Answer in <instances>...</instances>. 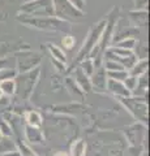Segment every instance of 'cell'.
<instances>
[{
    "mask_svg": "<svg viewBox=\"0 0 150 156\" xmlns=\"http://www.w3.org/2000/svg\"><path fill=\"white\" fill-rule=\"evenodd\" d=\"M148 95L146 96H134L130 95L127 98H119L120 103L129 111L134 119L140 120L142 124L148 122Z\"/></svg>",
    "mask_w": 150,
    "mask_h": 156,
    "instance_id": "obj_1",
    "label": "cell"
},
{
    "mask_svg": "<svg viewBox=\"0 0 150 156\" xmlns=\"http://www.w3.org/2000/svg\"><path fill=\"white\" fill-rule=\"evenodd\" d=\"M38 77H39V69L38 68L29 72L17 73V76L14 77V83H16V91L14 92H17L20 98L27 99L33 90H34Z\"/></svg>",
    "mask_w": 150,
    "mask_h": 156,
    "instance_id": "obj_2",
    "label": "cell"
},
{
    "mask_svg": "<svg viewBox=\"0 0 150 156\" xmlns=\"http://www.w3.org/2000/svg\"><path fill=\"white\" fill-rule=\"evenodd\" d=\"M22 12L34 14L33 17H51L54 16V5L51 0H35L21 8Z\"/></svg>",
    "mask_w": 150,
    "mask_h": 156,
    "instance_id": "obj_3",
    "label": "cell"
},
{
    "mask_svg": "<svg viewBox=\"0 0 150 156\" xmlns=\"http://www.w3.org/2000/svg\"><path fill=\"white\" fill-rule=\"evenodd\" d=\"M104 25H106V22L102 21V22H99L98 25H95V27L91 29V31H90L89 37H88V41H86V43H84V47L81 48V51H80V53H79V56H77V60H76L77 62H80V61L84 60V58L90 53V51L95 47L97 42H98L99 39H101L99 35L102 34Z\"/></svg>",
    "mask_w": 150,
    "mask_h": 156,
    "instance_id": "obj_4",
    "label": "cell"
},
{
    "mask_svg": "<svg viewBox=\"0 0 150 156\" xmlns=\"http://www.w3.org/2000/svg\"><path fill=\"white\" fill-rule=\"evenodd\" d=\"M16 56H17V73H24V72L35 69L41 62V57L37 53L21 52V53H17Z\"/></svg>",
    "mask_w": 150,
    "mask_h": 156,
    "instance_id": "obj_5",
    "label": "cell"
},
{
    "mask_svg": "<svg viewBox=\"0 0 150 156\" xmlns=\"http://www.w3.org/2000/svg\"><path fill=\"white\" fill-rule=\"evenodd\" d=\"M22 22L31 25L38 29H43V30H61L64 29L63 26H65V22L63 21H57V20H52L48 17H33L31 20H25V18H20Z\"/></svg>",
    "mask_w": 150,
    "mask_h": 156,
    "instance_id": "obj_6",
    "label": "cell"
},
{
    "mask_svg": "<svg viewBox=\"0 0 150 156\" xmlns=\"http://www.w3.org/2000/svg\"><path fill=\"white\" fill-rule=\"evenodd\" d=\"M125 136L130 146H142L145 136H146V129L145 124H134L125 129Z\"/></svg>",
    "mask_w": 150,
    "mask_h": 156,
    "instance_id": "obj_7",
    "label": "cell"
},
{
    "mask_svg": "<svg viewBox=\"0 0 150 156\" xmlns=\"http://www.w3.org/2000/svg\"><path fill=\"white\" fill-rule=\"evenodd\" d=\"M54 12H56V14L59 17L63 18H77L81 17L82 13L77 9L75 5H72L71 3H68L67 0H54Z\"/></svg>",
    "mask_w": 150,
    "mask_h": 156,
    "instance_id": "obj_8",
    "label": "cell"
},
{
    "mask_svg": "<svg viewBox=\"0 0 150 156\" xmlns=\"http://www.w3.org/2000/svg\"><path fill=\"white\" fill-rule=\"evenodd\" d=\"M91 87H94L97 91H106V85H107V76L102 66H97L93 74L90 76Z\"/></svg>",
    "mask_w": 150,
    "mask_h": 156,
    "instance_id": "obj_9",
    "label": "cell"
},
{
    "mask_svg": "<svg viewBox=\"0 0 150 156\" xmlns=\"http://www.w3.org/2000/svg\"><path fill=\"white\" fill-rule=\"evenodd\" d=\"M106 90L111 91L115 96H118V98H127V96L132 95V92L124 86V83L122 81H115V80H110V78L107 80Z\"/></svg>",
    "mask_w": 150,
    "mask_h": 156,
    "instance_id": "obj_10",
    "label": "cell"
},
{
    "mask_svg": "<svg viewBox=\"0 0 150 156\" xmlns=\"http://www.w3.org/2000/svg\"><path fill=\"white\" fill-rule=\"evenodd\" d=\"M25 136L30 143H42L43 142V133L41 128H34V126L26 125L25 126Z\"/></svg>",
    "mask_w": 150,
    "mask_h": 156,
    "instance_id": "obj_11",
    "label": "cell"
},
{
    "mask_svg": "<svg viewBox=\"0 0 150 156\" xmlns=\"http://www.w3.org/2000/svg\"><path fill=\"white\" fill-rule=\"evenodd\" d=\"M75 82L79 85L80 89L84 92H88L91 90V83H90V78L81 70V68H77L76 70V80Z\"/></svg>",
    "mask_w": 150,
    "mask_h": 156,
    "instance_id": "obj_12",
    "label": "cell"
},
{
    "mask_svg": "<svg viewBox=\"0 0 150 156\" xmlns=\"http://www.w3.org/2000/svg\"><path fill=\"white\" fill-rule=\"evenodd\" d=\"M16 148H17V146L11 139V136L3 135L2 138H0V155L5 154V152H9V151H13Z\"/></svg>",
    "mask_w": 150,
    "mask_h": 156,
    "instance_id": "obj_13",
    "label": "cell"
},
{
    "mask_svg": "<svg viewBox=\"0 0 150 156\" xmlns=\"http://www.w3.org/2000/svg\"><path fill=\"white\" fill-rule=\"evenodd\" d=\"M130 74L132 76H141L144 74V73H146L148 72V60L146 58H142V60H137L136 61V64H134L132 68H130Z\"/></svg>",
    "mask_w": 150,
    "mask_h": 156,
    "instance_id": "obj_14",
    "label": "cell"
},
{
    "mask_svg": "<svg viewBox=\"0 0 150 156\" xmlns=\"http://www.w3.org/2000/svg\"><path fill=\"white\" fill-rule=\"evenodd\" d=\"M25 120H26L27 125L34 126V128H41V126H42V117L35 111L27 112V113L25 115Z\"/></svg>",
    "mask_w": 150,
    "mask_h": 156,
    "instance_id": "obj_15",
    "label": "cell"
},
{
    "mask_svg": "<svg viewBox=\"0 0 150 156\" xmlns=\"http://www.w3.org/2000/svg\"><path fill=\"white\" fill-rule=\"evenodd\" d=\"M86 155V143L82 139H79L72 144L71 156H85Z\"/></svg>",
    "mask_w": 150,
    "mask_h": 156,
    "instance_id": "obj_16",
    "label": "cell"
},
{
    "mask_svg": "<svg viewBox=\"0 0 150 156\" xmlns=\"http://www.w3.org/2000/svg\"><path fill=\"white\" fill-rule=\"evenodd\" d=\"M67 87H68V91L71 92V95L75 96V99L82 100V98H84V91L80 89L79 85H77L73 80H68V81H67Z\"/></svg>",
    "mask_w": 150,
    "mask_h": 156,
    "instance_id": "obj_17",
    "label": "cell"
},
{
    "mask_svg": "<svg viewBox=\"0 0 150 156\" xmlns=\"http://www.w3.org/2000/svg\"><path fill=\"white\" fill-rule=\"evenodd\" d=\"M0 91H2V94H5V95L14 94V91H16V83H14V80L0 81Z\"/></svg>",
    "mask_w": 150,
    "mask_h": 156,
    "instance_id": "obj_18",
    "label": "cell"
},
{
    "mask_svg": "<svg viewBox=\"0 0 150 156\" xmlns=\"http://www.w3.org/2000/svg\"><path fill=\"white\" fill-rule=\"evenodd\" d=\"M48 50H50L52 57L56 58V60H59V61H61V62H64V64H65V60H67V58H65V55H64V52H63L59 47H56V46H54V44H48Z\"/></svg>",
    "mask_w": 150,
    "mask_h": 156,
    "instance_id": "obj_19",
    "label": "cell"
},
{
    "mask_svg": "<svg viewBox=\"0 0 150 156\" xmlns=\"http://www.w3.org/2000/svg\"><path fill=\"white\" fill-rule=\"evenodd\" d=\"M80 68H81V70L85 73L86 76H88L89 78H90V76L93 74V72H94V62H93V60L91 58H88V60H84L81 62V65H80Z\"/></svg>",
    "mask_w": 150,
    "mask_h": 156,
    "instance_id": "obj_20",
    "label": "cell"
},
{
    "mask_svg": "<svg viewBox=\"0 0 150 156\" xmlns=\"http://www.w3.org/2000/svg\"><path fill=\"white\" fill-rule=\"evenodd\" d=\"M129 73L127 70H114V72H107V78L110 80H115V81H124V78H127Z\"/></svg>",
    "mask_w": 150,
    "mask_h": 156,
    "instance_id": "obj_21",
    "label": "cell"
},
{
    "mask_svg": "<svg viewBox=\"0 0 150 156\" xmlns=\"http://www.w3.org/2000/svg\"><path fill=\"white\" fill-rule=\"evenodd\" d=\"M16 76H17V70L11 69V68H3V69H0V81L14 80Z\"/></svg>",
    "mask_w": 150,
    "mask_h": 156,
    "instance_id": "obj_22",
    "label": "cell"
},
{
    "mask_svg": "<svg viewBox=\"0 0 150 156\" xmlns=\"http://www.w3.org/2000/svg\"><path fill=\"white\" fill-rule=\"evenodd\" d=\"M123 83H124V86L127 87L130 92H132L134 89H136V86H137V77L132 76V74H128L127 78H124Z\"/></svg>",
    "mask_w": 150,
    "mask_h": 156,
    "instance_id": "obj_23",
    "label": "cell"
},
{
    "mask_svg": "<svg viewBox=\"0 0 150 156\" xmlns=\"http://www.w3.org/2000/svg\"><path fill=\"white\" fill-rule=\"evenodd\" d=\"M0 131H2L3 135L5 136H11L12 135V129L9 124L7 122V120H4L3 117H0Z\"/></svg>",
    "mask_w": 150,
    "mask_h": 156,
    "instance_id": "obj_24",
    "label": "cell"
},
{
    "mask_svg": "<svg viewBox=\"0 0 150 156\" xmlns=\"http://www.w3.org/2000/svg\"><path fill=\"white\" fill-rule=\"evenodd\" d=\"M106 70L114 72V70H125V69L122 64H119V62H116L114 60H107V62H106Z\"/></svg>",
    "mask_w": 150,
    "mask_h": 156,
    "instance_id": "obj_25",
    "label": "cell"
},
{
    "mask_svg": "<svg viewBox=\"0 0 150 156\" xmlns=\"http://www.w3.org/2000/svg\"><path fill=\"white\" fill-rule=\"evenodd\" d=\"M136 44V41L133 38H128V39H124V41H120L118 43L116 47H120V48H125V50H132Z\"/></svg>",
    "mask_w": 150,
    "mask_h": 156,
    "instance_id": "obj_26",
    "label": "cell"
},
{
    "mask_svg": "<svg viewBox=\"0 0 150 156\" xmlns=\"http://www.w3.org/2000/svg\"><path fill=\"white\" fill-rule=\"evenodd\" d=\"M142 151H144L142 146H130L127 151V154H125V156H141Z\"/></svg>",
    "mask_w": 150,
    "mask_h": 156,
    "instance_id": "obj_27",
    "label": "cell"
},
{
    "mask_svg": "<svg viewBox=\"0 0 150 156\" xmlns=\"http://www.w3.org/2000/svg\"><path fill=\"white\" fill-rule=\"evenodd\" d=\"M73 44H75V39H73V37H71V35H67L64 39H63V46H64L65 48H71L73 47Z\"/></svg>",
    "mask_w": 150,
    "mask_h": 156,
    "instance_id": "obj_28",
    "label": "cell"
},
{
    "mask_svg": "<svg viewBox=\"0 0 150 156\" xmlns=\"http://www.w3.org/2000/svg\"><path fill=\"white\" fill-rule=\"evenodd\" d=\"M0 156H21L20 152H18V150H13V151H9V152H5V154H2Z\"/></svg>",
    "mask_w": 150,
    "mask_h": 156,
    "instance_id": "obj_29",
    "label": "cell"
},
{
    "mask_svg": "<svg viewBox=\"0 0 150 156\" xmlns=\"http://www.w3.org/2000/svg\"><path fill=\"white\" fill-rule=\"evenodd\" d=\"M55 156H68V155H64V154H56Z\"/></svg>",
    "mask_w": 150,
    "mask_h": 156,
    "instance_id": "obj_30",
    "label": "cell"
},
{
    "mask_svg": "<svg viewBox=\"0 0 150 156\" xmlns=\"http://www.w3.org/2000/svg\"><path fill=\"white\" fill-rule=\"evenodd\" d=\"M141 156H148V154L145 152V151H142V154H141Z\"/></svg>",
    "mask_w": 150,
    "mask_h": 156,
    "instance_id": "obj_31",
    "label": "cell"
},
{
    "mask_svg": "<svg viewBox=\"0 0 150 156\" xmlns=\"http://www.w3.org/2000/svg\"><path fill=\"white\" fill-rule=\"evenodd\" d=\"M2 96H3V94H2V91H0V99H2Z\"/></svg>",
    "mask_w": 150,
    "mask_h": 156,
    "instance_id": "obj_32",
    "label": "cell"
},
{
    "mask_svg": "<svg viewBox=\"0 0 150 156\" xmlns=\"http://www.w3.org/2000/svg\"><path fill=\"white\" fill-rule=\"evenodd\" d=\"M2 136H3V134H2V131H0V138H2Z\"/></svg>",
    "mask_w": 150,
    "mask_h": 156,
    "instance_id": "obj_33",
    "label": "cell"
}]
</instances>
